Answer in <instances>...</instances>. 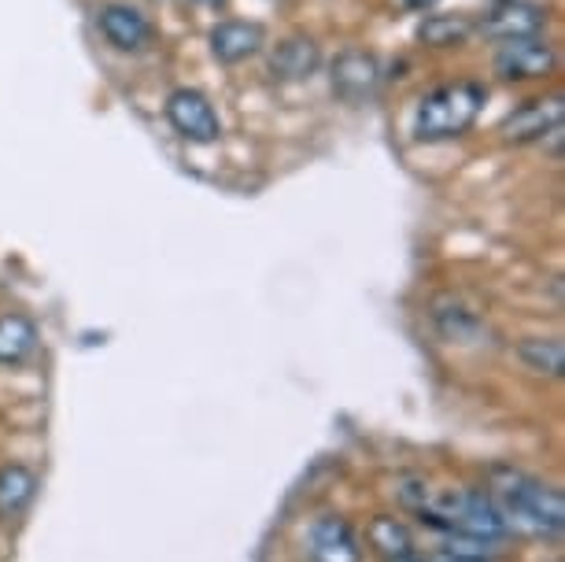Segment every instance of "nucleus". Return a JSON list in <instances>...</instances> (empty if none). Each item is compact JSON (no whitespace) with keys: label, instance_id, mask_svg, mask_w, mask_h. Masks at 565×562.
Returning a JSON list of instances; mask_svg holds the SVG:
<instances>
[{"label":"nucleus","instance_id":"obj_1","mask_svg":"<svg viewBox=\"0 0 565 562\" xmlns=\"http://www.w3.org/2000/svg\"><path fill=\"white\" fill-rule=\"evenodd\" d=\"M484 492L503 507V515L514 533H532V537H558L562 533V526H565L562 492L536 481L532 474L514 470V466H492V470H488Z\"/></svg>","mask_w":565,"mask_h":562},{"label":"nucleus","instance_id":"obj_2","mask_svg":"<svg viewBox=\"0 0 565 562\" xmlns=\"http://www.w3.org/2000/svg\"><path fill=\"white\" fill-rule=\"evenodd\" d=\"M484 97L488 93L481 82H447V86H436L418 104L414 137L418 141H451V137H462L477 123V115H481Z\"/></svg>","mask_w":565,"mask_h":562},{"label":"nucleus","instance_id":"obj_3","mask_svg":"<svg viewBox=\"0 0 565 562\" xmlns=\"http://www.w3.org/2000/svg\"><path fill=\"white\" fill-rule=\"evenodd\" d=\"M170 126L193 145H215L222 137V119L200 89H174L167 100Z\"/></svg>","mask_w":565,"mask_h":562},{"label":"nucleus","instance_id":"obj_4","mask_svg":"<svg viewBox=\"0 0 565 562\" xmlns=\"http://www.w3.org/2000/svg\"><path fill=\"white\" fill-rule=\"evenodd\" d=\"M562 115L565 104L562 97H540V100H525L521 108H514L499 123V137L507 145H529V141H543V137L562 130Z\"/></svg>","mask_w":565,"mask_h":562},{"label":"nucleus","instance_id":"obj_5","mask_svg":"<svg viewBox=\"0 0 565 562\" xmlns=\"http://www.w3.org/2000/svg\"><path fill=\"white\" fill-rule=\"evenodd\" d=\"M554 63H558V56H554V49L547 41L518 38V41H503V45H499L492 67L499 78H507V82H529V78H547L554 71Z\"/></svg>","mask_w":565,"mask_h":562},{"label":"nucleus","instance_id":"obj_6","mask_svg":"<svg viewBox=\"0 0 565 562\" xmlns=\"http://www.w3.org/2000/svg\"><path fill=\"white\" fill-rule=\"evenodd\" d=\"M329 78H333L337 97H344L348 104H362L381 86V63L366 49H344V52H337L333 67H329Z\"/></svg>","mask_w":565,"mask_h":562},{"label":"nucleus","instance_id":"obj_7","mask_svg":"<svg viewBox=\"0 0 565 562\" xmlns=\"http://www.w3.org/2000/svg\"><path fill=\"white\" fill-rule=\"evenodd\" d=\"M543 26H547V8L529 4V0H499L492 12L477 23V30H481L484 38H495V41L536 38Z\"/></svg>","mask_w":565,"mask_h":562},{"label":"nucleus","instance_id":"obj_8","mask_svg":"<svg viewBox=\"0 0 565 562\" xmlns=\"http://www.w3.org/2000/svg\"><path fill=\"white\" fill-rule=\"evenodd\" d=\"M311 559L315 562H359V537L348 518L326 515L311 526Z\"/></svg>","mask_w":565,"mask_h":562},{"label":"nucleus","instance_id":"obj_9","mask_svg":"<svg viewBox=\"0 0 565 562\" xmlns=\"http://www.w3.org/2000/svg\"><path fill=\"white\" fill-rule=\"evenodd\" d=\"M100 34L108 38V45H115L119 52H141L148 41H152V26L148 19L130 4H104L97 15Z\"/></svg>","mask_w":565,"mask_h":562},{"label":"nucleus","instance_id":"obj_10","mask_svg":"<svg viewBox=\"0 0 565 562\" xmlns=\"http://www.w3.org/2000/svg\"><path fill=\"white\" fill-rule=\"evenodd\" d=\"M318 67H322V49L307 34L285 38L270 56V74L277 82H307Z\"/></svg>","mask_w":565,"mask_h":562},{"label":"nucleus","instance_id":"obj_11","mask_svg":"<svg viewBox=\"0 0 565 562\" xmlns=\"http://www.w3.org/2000/svg\"><path fill=\"white\" fill-rule=\"evenodd\" d=\"M263 26L248 23V19H226L211 30V56L218 63H244L263 49Z\"/></svg>","mask_w":565,"mask_h":562},{"label":"nucleus","instance_id":"obj_12","mask_svg":"<svg viewBox=\"0 0 565 562\" xmlns=\"http://www.w3.org/2000/svg\"><path fill=\"white\" fill-rule=\"evenodd\" d=\"M38 477L23 463H4L0 466V522H15L19 515L34 503Z\"/></svg>","mask_w":565,"mask_h":562},{"label":"nucleus","instance_id":"obj_13","mask_svg":"<svg viewBox=\"0 0 565 562\" xmlns=\"http://www.w3.org/2000/svg\"><path fill=\"white\" fill-rule=\"evenodd\" d=\"M38 330L26 315H0V367H19L34 356Z\"/></svg>","mask_w":565,"mask_h":562},{"label":"nucleus","instance_id":"obj_14","mask_svg":"<svg viewBox=\"0 0 565 562\" xmlns=\"http://www.w3.org/2000/svg\"><path fill=\"white\" fill-rule=\"evenodd\" d=\"M477 34V23L466 15H429L418 26V41L425 49H458Z\"/></svg>","mask_w":565,"mask_h":562},{"label":"nucleus","instance_id":"obj_15","mask_svg":"<svg viewBox=\"0 0 565 562\" xmlns=\"http://www.w3.org/2000/svg\"><path fill=\"white\" fill-rule=\"evenodd\" d=\"M366 537H370V544L377 548L388 562H396V559H414V533L399 522V518L377 515V518L370 522Z\"/></svg>","mask_w":565,"mask_h":562},{"label":"nucleus","instance_id":"obj_16","mask_svg":"<svg viewBox=\"0 0 565 562\" xmlns=\"http://www.w3.org/2000/svg\"><path fill=\"white\" fill-rule=\"evenodd\" d=\"M518 359L529 370L547 374V378H562V370H565V348L558 337H525V341L518 344Z\"/></svg>","mask_w":565,"mask_h":562},{"label":"nucleus","instance_id":"obj_17","mask_svg":"<svg viewBox=\"0 0 565 562\" xmlns=\"http://www.w3.org/2000/svg\"><path fill=\"white\" fill-rule=\"evenodd\" d=\"M444 555H455V559H466V562H495L499 559V544H495V540L473 537V533L447 529V533H444Z\"/></svg>","mask_w":565,"mask_h":562},{"label":"nucleus","instance_id":"obj_18","mask_svg":"<svg viewBox=\"0 0 565 562\" xmlns=\"http://www.w3.org/2000/svg\"><path fill=\"white\" fill-rule=\"evenodd\" d=\"M399 503L411 507V511H422V507H429L433 500V489L425 477H399Z\"/></svg>","mask_w":565,"mask_h":562},{"label":"nucleus","instance_id":"obj_19","mask_svg":"<svg viewBox=\"0 0 565 562\" xmlns=\"http://www.w3.org/2000/svg\"><path fill=\"white\" fill-rule=\"evenodd\" d=\"M436 4H440V0H407V8H414V12H429Z\"/></svg>","mask_w":565,"mask_h":562},{"label":"nucleus","instance_id":"obj_20","mask_svg":"<svg viewBox=\"0 0 565 562\" xmlns=\"http://www.w3.org/2000/svg\"><path fill=\"white\" fill-rule=\"evenodd\" d=\"M429 562H466V559H455V555H444V551H440V555H433Z\"/></svg>","mask_w":565,"mask_h":562}]
</instances>
